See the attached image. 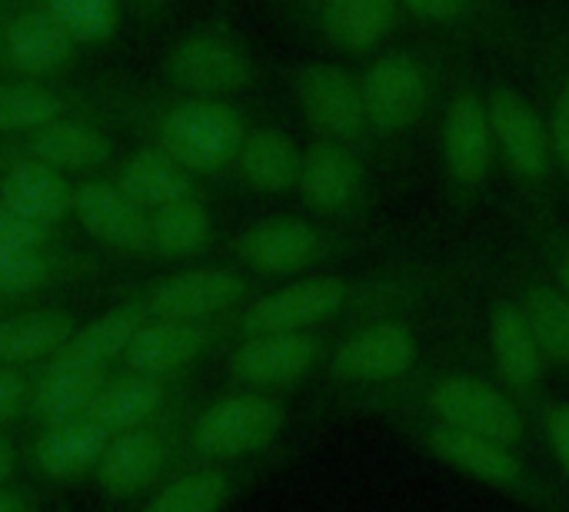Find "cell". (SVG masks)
<instances>
[{
	"label": "cell",
	"instance_id": "obj_37",
	"mask_svg": "<svg viewBox=\"0 0 569 512\" xmlns=\"http://www.w3.org/2000/svg\"><path fill=\"white\" fill-rule=\"evenodd\" d=\"M47 10L77 43H103L120 27V0H47Z\"/></svg>",
	"mask_w": 569,
	"mask_h": 512
},
{
	"label": "cell",
	"instance_id": "obj_15",
	"mask_svg": "<svg viewBox=\"0 0 569 512\" xmlns=\"http://www.w3.org/2000/svg\"><path fill=\"white\" fill-rule=\"evenodd\" d=\"M253 277L233 267H187L137 297L150 320L217 323L233 320L253 300Z\"/></svg>",
	"mask_w": 569,
	"mask_h": 512
},
{
	"label": "cell",
	"instance_id": "obj_16",
	"mask_svg": "<svg viewBox=\"0 0 569 512\" xmlns=\"http://www.w3.org/2000/svg\"><path fill=\"white\" fill-rule=\"evenodd\" d=\"M287 460L290 453L283 446L250 463H187L150 496H143L137 512H227L270 480Z\"/></svg>",
	"mask_w": 569,
	"mask_h": 512
},
{
	"label": "cell",
	"instance_id": "obj_32",
	"mask_svg": "<svg viewBox=\"0 0 569 512\" xmlns=\"http://www.w3.org/2000/svg\"><path fill=\"white\" fill-rule=\"evenodd\" d=\"M110 153H113L110 137L83 120L57 117L53 123L33 130V137H30V157L50 163L60 173L97 170L110 160Z\"/></svg>",
	"mask_w": 569,
	"mask_h": 512
},
{
	"label": "cell",
	"instance_id": "obj_39",
	"mask_svg": "<svg viewBox=\"0 0 569 512\" xmlns=\"http://www.w3.org/2000/svg\"><path fill=\"white\" fill-rule=\"evenodd\" d=\"M537 433L547 456V466L569 490V396L553 393L537 413Z\"/></svg>",
	"mask_w": 569,
	"mask_h": 512
},
{
	"label": "cell",
	"instance_id": "obj_45",
	"mask_svg": "<svg viewBox=\"0 0 569 512\" xmlns=\"http://www.w3.org/2000/svg\"><path fill=\"white\" fill-rule=\"evenodd\" d=\"M143 3H153V0H143Z\"/></svg>",
	"mask_w": 569,
	"mask_h": 512
},
{
	"label": "cell",
	"instance_id": "obj_27",
	"mask_svg": "<svg viewBox=\"0 0 569 512\" xmlns=\"http://www.w3.org/2000/svg\"><path fill=\"white\" fill-rule=\"evenodd\" d=\"M73 190L67 173L37 157L17 160L0 173V203L43 227H57L73 213Z\"/></svg>",
	"mask_w": 569,
	"mask_h": 512
},
{
	"label": "cell",
	"instance_id": "obj_41",
	"mask_svg": "<svg viewBox=\"0 0 569 512\" xmlns=\"http://www.w3.org/2000/svg\"><path fill=\"white\" fill-rule=\"evenodd\" d=\"M37 367H0V430L27 423Z\"/></svg>",
	"mask_w": 569,
	"mask_h": 512
},
{
	"label": "cell",
	"instance_id": "obj_44",
	"mask_svg": "<svg viewBox=\"0 0 569 512\" xmlns=\"http://www.w3.org/2000/svg\"><path fill=\"white\" fill-rule=\"evenodd\" d=\"M20 443H13V436L7 430H0V486L13 483L20 473Z\"/></svg>",
	"mask_w": 569,
	"mask_h": 512
},
{
	"label": "cell",
	"instance_id": "obj_4",
	"mask_svg": "<svg viewBox=\"0 0 569 512\" xmlns=\"http://www.w3.org/2000/svg\"><path fill=\"white\" fill-rule=\"evenodd\" d=\"M410 450L527 512H569V490L533 453L510 443L400 416L387 423Z\"/></svg>",
	"mask_w": 569,
	"mask_h": 512
},
{
	"label": "cell",
	"instance_id": "obj_35",
	"mask_svg": "<svg viewBox=\"0 0 569 512\" xmlns=\"http://www.w3.org/2000/svg\"><path fill=\"white\" fill-rule=\"evenodd\" d=\"M63 113V103L53 90L33 80H3L0 83V133H33L53 123Z\"/></svg>",
	"mask_w": 569,
	"mask_h": 512
},
{
	"label": "cell",
	"instance_id": "obj_36",
	"mask_svg": "<svg viewBox=\"0 0 569 512\" xmlns=\"http://www.w3.org/2000/svg\"><path fill=\"white\" fill-rule=\"evenodd\" d=\"M60 277L50 250H7L0 247V300L33 297Z\"/></svg>",
	"mask_w": 569,
	"mask_h": 512
},
{
	"label": "cell",
	"instance_id": "obj_38",
	"mask_svg": "<svg viewBox=\"0 0 569 512\" xmlns=\"http://www.w3.org/2000/svg\"><path fill=\"white\" fill-rule=\"evenodd\" d=\"M553 77L547 90V127H550V143H553V160H557V177L569 187V57L553 60Z\"/></svg>",
	"mask_w": 569,
	"mask_h": 512
},
{
	"label": "cell",
	"instance_id": "obj_14",
	"mask_svg": "<svg viewBox=\"0 0 569 512\" xmlns=\"http://www.w3.org/2000/svg\"><path fill=\"white\" fill-rule=\"evenodd\" d=\"M297 197L310 217L330 223H367L373 213V180L363 150L317 137L303 147Z\"/></svg>",
	"mask_w": 569,
	"mask_h": 512
},
{
	"label": "cell",
	"instance_id": "obj_3",
	"mask_svg": "<svg viewBox=\"0 0 569 512\" xmlns=\"http://www.w3.org/2000/svg\"><path fill=\"white\" fill-rule=\"evenodd\" d=\"M400 416L430 420L450 430L490 436L517 450H527L547 463L533 416L493 377L483 353L473 357L463 350V340H453L407 386L390 393L370 413V420H380V423H390Z\"/></svg>",
	"mask_w": 569,
	"mask_h": 512
},
{
	"label": "cell",
	"instance_id": "obj_10",
	"mask_svg": "<svg viewBox=\"0 0 569 512\" xmlns=\"http://www.w3.org/2000/svg\"><path fill=\"white\" fill-rule=\"evenodd\" d=\"M440 163L450 203L457 210H470L487 193L497 167L487 90H480L477 83H457L443 103Z\"/></svg>",
	"mask_w": 569,
	"mask_h": 512
},
{
	"label": "cell",
	"instance_id": "obj_40",
	"mask_svg": "<svg viewBox=\"0 0 569 512\" xmlns=\"http://www.w3.org/2000/svg\"><path fill=\"white\" fill-rule=\"evenodd\" d=\"M403 13L433 27H473L487 20L483 0H400Z\"/></svg>",
	"mask_w": 569,
	"mask_h": 512
},
{
	"label": "cell",
	"instance_id": "obj_22",
	"mask_svg": "<svg viewBox=\"0 0 569 512\" xmlns=\"http://www.w3.org/2000/svg\"><path fill=\"white\" fill-rule=\"evenodd\" d=\"M503 290L520 303L543 357L557 377L569 380V293L527 253L503 273Z\"/></svg>",
	"mask_w": 569,
	"mask_h": 512
},
{
	"label": "cell",
	"instance_id": "obj_42",
	"mask_svg": "<svg viewBox=\"0 0 569 512\" xmlns=\"http://www.w3.org/2000/svg\"><path fill=\"white\" fill-rule=\"evenodd\" d=\"M50 237H53V227L33 223V220L20 217L17 210H10L7 203H0V247H7V250H50Z\"/></svg>",
	"mask_w": 569,
	"mask_h": 512
},
{
	"label": "cell",
	"instance_id": "obj_18",
	"mask_svg": "<svg viewBox=\"0 0 569 512\" xmlns=\"http://www.w3.org/2000/svg\"><path fill=\"white\" fill-rule=\"evenodd\" d=\"M107 443L110 433L90 416H77L53 426H33L27 443H20V466L47 490L93 483Z\"/></svg>",
	"mask_w": 569,
	"mask_h": 512
},
{
	"label": "cell",
	"instance_id": "obj_17",
	"mask_svg": "<svg viewBox=\"0 0 569 512\" xmlns=\"http://www.w3.org/2000/svg\"><path fill=\"white\" fill-rule=\"evenodd\" d=\"M293 93L303 120L323 140H340L350 147H370V127L360 93V77L343 63L310 60L293 73Z\"/></svg>",
	"mask_w": 569,
	"mask_h": 512
},
{
	"label": "cell",
	"instance_id": "obj_7",
	"mask_svg": "<svg viewBox=\"0 0 569 512\" xmlns=\"http://www.w3.org/2000/svg\"><path fill=\"white\" fill-rule=\"evenodd\" d=\"M490 130L497 160L510 173V180L523 193V207L533 210H557V160L550 143V127L543 107H537L520 87L493 83L487 90Z\"/></svg>",
	"mask_w": 569,
	"mask_h": 512
},
{
	"label": "cell",
	"instance_id": "obj_5",
	"mask_svg": "<svg viewBox=\"0 0 569 512\" xmlns=\"http://www.w3.org/2000/svg\"><path fill=\"white\" fill-rule=\"evenodd\" d=\"M393 240V230H373L367 223H330L310 213H270L247 223L233 237L230 250L250 277L297 280L350 263L363 253L390 247Z\"/></svg>",
	"mask_w": 569,
	"mask_h": 512
},
{
	"label": "cell",
	"instance_id": "obj_9",
	"mask_svg": "<svg viewBox=\"0 0 569 512\" xmlns=\"http://www.w3.org/2000/svg\"><path fill=\"white\" fill-rule=\"evenodd\" d=\"M337 333L340 330H280L233 337L223 357L227 383L290 400L320 380Z\"/></svg>",
	"mask_w": 569,
	"mask_h": 512
},
{
	"label": "cell",
	"instance_id": "obj_2",
	"mask_svg": "<svg viewBox=\"0 0 569 512\" xmlns=\"http://www.w3.org/2000/svg\"><path fill=\"white\" fill-rule=\"evenodd\" d=\"M427 310L360 320L337 333L327 367L317 380V410L323 416H367L390 393L407 386L457 333Z\"/></svg>",
	"mask_w": 569,
	"mask_h": 512
},
{
	"label": "cell",
	"instance_id": "obj_1",
	"mask_svg": "<svg viewBox=\"0 0 569 512\" xmlns=\"http://www.w3.org/2000/svg\"><path fill=\"white\" fill-rule=\"evenodd\" d=\"M457 287V270L427 260H400L373 270H323L257 293L237 317V337L280 330H347L360 320L427 310Z\"/></svg>",
	"mask_w": 569,
	"mask_h": 512
},
{
	"label": "cell",
	"instance_id": "obj_43",
	"mask_svg": "<svg viewBox=\"0 0 569 512\" xmlns=\"http://www.w3.org/2000/svg\"><path fill=\"white\" fill-rule=\"evenodd\" d=\"M0 512H50L47 486L40 483H3L0 486Z\"/></svg>",
	"mask_w": 569,
	"mask_h": 512
},
{
	"label": "cell",
	"instance_id": "obj_20",
	"mask_svg": "<svg viewBox=\"0 0 569 512\" xmlns=\"http://www.w3.org/2000/svg\"><path fill=\"white\" fill-rule=\"evenodd\" d=\"M167 77L177 90L190 97L227 100L250 87L253 60L233 37L217 30H197L177 40V47L167 53Z\"/></svg>",
	"mask_w": 569,
	"mask_h": 512
},
{
	"label": "cell",
	"instance_id": "obj_28",
	"mask_svg": "<svg viewBox=\"0 0 569 512\" xmlns=\"http://www.w3.org/2000/svg\"><path fill=\"white\" fill-rule=\"evenodd\" d=\"M77 317L63 307H37L0 317V367H43L73 337Z\"/></svg>",
	"mask_w": 569,
	"mask_h": 512
},
{
	"label": "cell",
	"instance_id": "obj_33",
	"mask_svg": "<svg viewBox=\"0 0 569 512\" xmlns=\"http://www.w3.org/2000/svg\"><path fill=\"white\" fill-rule=\"evenodd\" d=\"M217 237L213 217L200 197H183L150 213V253L160 260H190L210 250Z\"/></svg>",
	"mask_w": 569,
	"mask_h": 512
},
{
	"label": "cell",
	"instance_id": "obj_12",
	"mask_svg": "<svg viewBox=\"0 0 569 512\" xmlns=\"http://www.w3.org/2000/svg\"><path fill=\"white\" fill-rule=\"evenodd\" d=\"M247 120L230 100L187 97L160 120V150H167L187 173L213 177L237 163L247 140Z\"/></svg>",
	"mask_w": 569,
	"mask_h": 512
},
{
	"label": "cell",
	"instance_id": "obj_23",
	"mask_svg": "<svg viewBox=\"0 0 569 512\" xmlns=\"http://www.w3.org/2000/svg\"><path fill=\"white\" fill-rule=\"evenodd\" d=\"M73 217L97 243L117 253H150V213L113 180H83L73 190Z\"/></svg>",
	"mask_w": 569,
	"mask_h": 512
},
{
	"label": "cell",
	"instance_id": "obj_11",
	"mask_svg": "<svg viewBox=\"0 0 569 512\" xmlns=\"http://www.w3.org/2000/svg\"><path fill=\"white\" fill-rule=\"evenodd\" d=\"M360 93L373 143L403 140L433 107V67L413 50H383L360 70Z\"/></svg>",
	"mask_w": 569,
	"mask_h": 512
},
{
	"label": "cell",
	"instance_id": "obj_25",
	"mask_svg": "<svg viewBox=\"0 0 569 512\" xmlns=\"http://www.w3.org/2000/svg\"><path fill=\"white\" fill-rule=\"evenodd\" d=\"M113 370L100 367H73V363H53L47 360L37 367L33 377V396H30V426H53L77 416H90V406L97 403L107 377Z\"/></svg>",
	"mask_w": 569,
	"mask_h": 512
},
{
	"label": "cell",
	"instance_id": "obj_21",
	"mask_svg": "<svg viewBox=\"0 0 569 512\" xmlns=\"http://www.w3.org/2000/svg\"><path fill=\"white\" fill-rule=\"evenodd\" d=\"M190 403H197V393L187 377H150L120 370L107 377L97 403L90 406V420H97L113 436L163 420Z\"/></svg>",
	"mask_w": 569,
	"mask_h": 512
},
{
	"label": "cell",
	"instance_id": "obj_13",
	"mask_svg": "<svg viewBox=\"0 0 569 512\" xmlns=\"http://www.w3.org/2000/svg\"><path fill=\"white\" fill-rule=\"evenodd\" d=\"M483 360L493 370V377L517 396V403L533 416L540 406L557 393L550 386L553 370L543 357L540 340L533 337L520 303L500 287L487 300L483 313Z\"/></svg>",
	"mask_w": 569,
	"mask_h": 512
},
{
	"label": "cell",
	"instance_id": "obj_29",
	"mask_svg": "<svg viewBox=\"0 0 569 512\" xmlns=\"http://www.w3.org/2000/svg\"><path fill=\"white\" fill-rule=\"evenodd\" d=\"M147 323V310L140 300H127L73 330V337L60 347L53 363H73V367H100L113 370V363L123 360L130 340Z\"/></svg>",
	"mask_w": 569,
	"mask_h": 512
},
{
	"label": "cell",
	"instance_id": "obj_8",
	"mask_svg": "<svg viewBox=\"0 0 569 512\" xmlns=\"http://www.w3.org/2000/svg\"><path fill=\"white\" fill-rule=\"evenodd\" d=\"M190 410L193 403L147 426L113 433L93 473L97 493L110 503H133L150 496L160 483H167L177 470H183Z\"/></svg>",
	"mask_w": 569,
	"mask_h": 512
},
{
	"label": "cell",
	"instance_id": "obj_26",
	"mask_svg": "<svg viewBox=\"0 0 569 512\" xmlns=\"http://www.w3.org/2000/svg\"><path fill=\"white\" fill-rule=\"evenodd\" d=\"M237 177L260 197L297 193L303 170V147L280 127H253L237 157Z\"/></svg>",
	"mask_w": 569,
	"mask_h": 512
},
{
	"label": "cell",
	"instance_id": "obj_31",
	"mask_svg": "<svg viewBox=\"0 0 569 512\" xmlns=\"http://www.w3.org/2000/svg\"><path fill=\"white\" fill-rule=\"evenodd\" d=\"M133 203H140L147 213L177 203L183 197H197V183L193 173H187L167 150L160 147H143L137 153H130L113 180Z\"/></svg>",
	"mask_w": 569,
	"mask_h": 512
},
{
	"label": "cell",
	"instance_id": "obj_34",
	"mask_svg": "<svg viewBox=\"0 0 569 512\" xmlns=\"http://www.w3.org/2000/svg\"><path fill=\"white\" fill-rule=\"evenodd\" d=\"M513 223L520 227L523 250L569 293V223L557 210L520 207Z\"/></svg>",
	"mask_w": 569,
	"mask_h": 512
},
{
	"label": "cell",
	"instance_id": "obj_24",
	"mask_svg": "<svg viewBox=\"0 0 569 512\" xmlns=\"http://www.w3.org/2000/svg\"><path fill=\"white\" fill-rule=\"evenodd\" d=\"M400 13V0H320L317 27L333 50L367 57L393 37Z\"/></svg>",
	"mask_w": 569,
	"mask_h": 512
},
{
	"label": "cell",
	"instance_id": "obj_6",
	"mask_svg": "<svg viewBox=\"0 0 569 512\" xmlns=\"http://www.w3.org/2000/svg\"><path fill=\"white\" fill-rule=\"evenodd\" d=\"M293 426L287 396L230 386L197 400L187 420V463H250L283 450Z\"/></svg>",
	"mask_w": 569,
	"mask_h": 512
},
{
	"label": "cell",
	"instance_id": "obj_30",
	"mask_svg": "<svg viewBox=\"0 0 569 512\" xmlns=\"http://www.w3.org/2000/svg\"><path fill=\"white\" fill-rule=\"evenodd\" d=\"M73 43L77 40L60 27L50 10H23L3 30L7 57L27 77H47L63 70L73 57Z\"/></svg>",
	"mask_w": 569,
	"mask_h": 512
},
{
	"label": "cell",
	"instance_id": "obj_19",
	"mask_svg": "<svg viewBox=\"0 0 569 512\" xmlns=\"http://www.w3.org/2000/svg\"><path fill=\"white\" fill-rule=\"evenodd\" d=\"M233 320L217 323H183V320H150L137 330L123 353V370L150 377H187L197 363L233 340Z\"/></svg>",
	"mask_w": 569,
	"mask_h": 512
}]
</instances>
